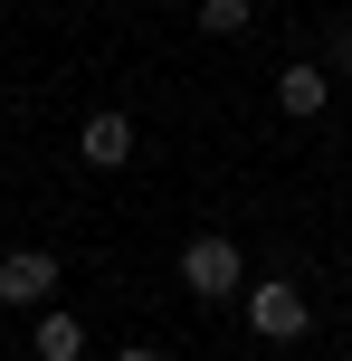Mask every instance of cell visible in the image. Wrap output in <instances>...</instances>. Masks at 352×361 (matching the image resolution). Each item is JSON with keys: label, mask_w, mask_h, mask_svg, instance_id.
I'll list each match as a JSON object with an SVG mask.
<instances>
[{"label": "cell", "mask_w": 352, "mask_h": 361, "mask_svg": "<svg viewBox=\"0 0 352 361\" xmlns=\"http://www.w3.org/2000/svg\"><path fill=\"white\" fill-rule=\"evenodd\" d=\"M248 295V333L257 343H305V324H315V305H305V286H286V276H267V286H238Z\"/></svg>", "instance_id": "1"}, {"label": "cell", "mask_w": 352, "mask_h": 361, "mask_svg": "<svg viewBox=\"0 0 352 361\" xmlns=\"http://www.w3.org/2000/svg\"><path fill=\"white\" fill-rule=\"evenodd\" d=\"M181 286L200 295V305H229V295L248 286V257L229 247V238H190L181 247Z\"/></svg>", "instance_id": "2"}, {"label": "cell", "mask_w": 352, "mask_h": 361, "mask_svg": "<svg viewBox=\"0 0 352 361\" xmlns=\"http://www.w3.org/2000/svg\"><path fill=\"white\" fill-rule=\"evenodd\" d=\"M0 305H19V314L57 305V257L48 247H10V257H0Z\"/></svg>", "instance_id": "3"}, {"label": "cell", "mask_w": 352, "mask_h": 361, "mask_svg": "<svg viewBox=\"0 0 352 361\" xmlns=\"http://www.w3.org/2000/svg\"><path fill=\"white\" fill-rule=\"evenodd\" d=\"M76 152H86L95 171H124L133 162V114H86V124H76Z\"/></svg>", "instance_id": "4"}, {"label": "cell", "mask_w": 352, "mask_h": 361, "mask_svg": "<svg viewBox=\"0 0 352 361\" xmlns=\"http://www.w3.org/2000/svg\"><path fill=\"white\" fill-rule=\"evenodd\" d=\"M324 95H334V76H324L315 57H296V67H277V105L296 114V124H305V114H324Z\"/></svg>", "instance_id": "5"}, {"label": "cell", "mask_w": 352, "mask_h": 361, "mask_svg": "<svg viewBox=\"0 0 352 361\" xmlns=\"http://www.w3.org/2000/svg\"><path fill=\"white\" fill-rule=\"evenodd\" d=\"M29 352H38V361H86V324H76V314H57V305H38Z\"/></svg>", "instance_id": "6"}, {"label": "cell", "mask_w": 352, "mask_h": 361, "mask_svg": "<svg viewBox=\"0 0 352 361\" xmlns=\"http://www.w3.org/2000/svg\"><path fill=\"white\" fill-rule=\"evenodd\" d=\"M200 29L210 38H238L248 29V0H200Z\"/></svg>", "instance_id": "7"}, {"label": "cell", "mask_w": 352, "mask_h": 361, "mask_svg": "<svg viewBox=\"0 0 352 361\" xmlns=\"http://www.w3.org/2000/svg\"><path fill=\"white\" fill-rule=\"evenodd\" d=\"M114 361H162V352H152V343H124V352H114Z\"/></svg>", "instance_id": "8"}]
</instances>
